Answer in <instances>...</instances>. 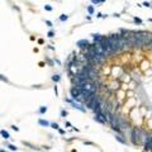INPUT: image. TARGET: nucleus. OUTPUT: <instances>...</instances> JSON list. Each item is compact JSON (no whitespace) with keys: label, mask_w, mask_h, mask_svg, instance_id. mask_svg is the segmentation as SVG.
Instances as JSON below:
<instances>
[{"label":"nucleus","mask_w":152,"mask_h":152,"mask_svg":"<svg viewBox=\"0 0 152 152\" xmlns=\"http://www.w3.org/2000/svg\"><path fill=\"white\" fill-rule=\"evenodd\" d=\"M140 128L141 127H132L129 134H128V140L133 146H138L140 145Z\"/></svg>","instance_id":"f257e3e1"},{"label":"nucleus","mask_w":152,"mask_h":152,"mask_svg":"<svg viewBox=\"0 0 152 152\" xmlns=\"http://www.w3.org/2000/svg\"><path fill=\"white\" fill-rule=\"evenodd\" d=\"M148 133H150V131L148 129H145V128H140V145H145V142H146V140H147V136H148Z\"/></svg>","instance_id":"f03ea898"},{"label":"nucleus","mask_w":152,"mask_h":152,"mask_svg":"<svg viewBox=\"0 0 152 152\" xmlns=\"http://www.w3.org/2000/svg\"><path fill=\"white\" fill-rule=\"evenodd\" d=\"M143 151L145 152H152V132L148 133L147 136V140L143 145Z\"/></svg>","instance_id":"7ed1b4c3"},{"label":"nucleus","mask_w":152,"mask_h":152,"mask_svg":"<svg viewBox=\"0 0 152 152\" xmlns=\"http://www.w3.org/2000/svg\"><path fill=\"white\" fill-rule=\"evenodd\" d=\"M115 140L118 142H120L122 145H127L128 143V140H127V137H125L124 133H115Z\"/></svg>","instance_id":"20e7f679"},{"label":"nucleus","mask_w":152,"mask_h":152,"mask_svg":"<svg viewBox=\"0 0 152 152\" xmlns=\"http://www.w3.org/2000/svg\"><path fill=\"white\" fill-rule=\"evenodd\" d=\"M76 46L79 47V48H81L82 51L84 49H86L89 46H90V43L86 41V39H80V41H77V43H76Z\"/></svg>","instance_id":"39448f33"},{"label":"nucleus","mask_w":152,"mask_h":152,"mask_svg":"<svg viewBox=\"0 0 152 152\" xmlns=\"http://www.w3.org/2000/svg\"><path fill=\"white\" fill-rule=\"evenodd\" d=\"M119 86H120L119 81H115V80H114L113 82H110L109 89H110V90H113V91H118V90H119Z\"/></svg>","instance_id":"423d86ee"},{"label":"nucleus","mask_w":152,"mask_h":152,"mask_svg":"<svg viewBox=\"0 0 152 152\" xmlns=\"http://www.w3.org/2000/svg\"><path fill=\"white\" fill-rule=\"evenodd\" d=\"M105 36H102V34H93V39H94V43H100L103 41V38Z\"/></svg>","instance_id":"0eeeda50"},{"label":"nucleus","mask_w":152,"mask_h":152,"mask_svg":"<svg viewBox=\"0 0 152 152\" xmlns=\"http://www.w3.org/2000/svg\"><path fill=\"white\" fill-rule=\"evenodd\" d=\"M38 123H39L41 125H44V127H48V125H49V123H48L47 120H44V119H39Z\"/></svg>","instance_id":"6e6552de"},{"label":"nucleus","mask_w":152,"mask_h":152,"mask_svg":"<svg viewBox=\"0 0 152 152\" xmlns=\"http://www.w3.org/2000/svg\"><path fill=\"white\" fill-rule=\"evenodd\" d=\"M0 134H1L5 140H8V138H9V133H8L6 131H4V129H3V131H0Z\"/></svg>","instance_id":"1a4fd4ad"},{"label":"nucleus","mask_w":152,"mask_h":152,"mask_svg":"<svg viewBox=\"0 0 152 152\" xmlns=\"http://www.w3.org/2000/svg\"><path fill=\"white\" fill-rule=\"evenodd\" d=\"M87 13H89L90 15H91V14H94V8H93L91 5H90V6H87Z\"/></svg>","instance_id":"9d476101"},{"label":"nucleus","mask_w":152,"mask_h":152,"mask_svg":"<svg viewBox=\"0 0 152 152\" xmlns=\"http://www.w3.org/2000/svg\"><path fill=\"white\" fill-rule=\"evenodd\" d=\"M60 20H61V22H65V20H67V15H65V14H62V15L60 17Z\"/></svg>","instance_id":"9b49d317"},{"label":"nucleus","mask_w":152,"mask_h":152,"mask_svg":"<svg viewBox=\"0 0 152 152\" xmlns=\"http://www.w3.org/2000/svg\"><path fill=\"white\" fill-rule=\"evenodd\" d=\"M8 147H9L10 151H17V146H14V145H9Z\"/></svg>","instance_id":"f8f14e48"},{"label":"nucleus","mask_w":152,"mask_h":152,"mask_svg":"<svg viewBox=\"0 0 152 152\" xmlns=\"http://www.w3.org/2000/svg\"><path fill=\"white\" fill-rule=\"evenodd\" d=\"M46 112H47V108H46V107H42V108H39V113H41V114L46 113Z\"/></svg>","instance_id":"ddd939ff"},{"label":"nucleus","mask_w":152,"mask_h":152,"mask_svg":"<svg viewBox=\"0 0 152 152\" xmlns=\"http://www.w3.org/2000/svg\"><path fill=\"white\" fill-rule=\"evenodd\" d=\"M133 22H134V23H137V24H142V20H141L140 18H134V19H133Z\"/></svg>","instance_id":"4468645a"},{"label":"nucleus","mask_w":152,"mask_h":152,"mask_svg":"<svg viewBox=\"0 0 152 152\" xmlns=\"http://www.w3.org/2000/svg\"><path fill=\"white\" fill-rule=\"evenodd\" d=\"M52 80H53V81H56V82H57V81H58V80H60V75H55V76H53V77H52Z\"/></svg>","instance_id":"2eb2a0df"},{"label":"nucleus","mask_w":152,"mask_h":152,"mask_svg":"<svg viewBox=\"0 0 152 152\" xmlns=\"http://www.w3.org/2000/svg\"><path fill=\"white\" fill-rule=\"evenodd\" d=\"M0 80H1V81H4V82H9V81H8V79H6V77H4L3 75H0Z\"/></svg>","instance_id":"dca6fc26"},{"label":"nucleus","mask_w":152,"mask_h":152,"mask_svg":"<svg viewBox=\"0 0 152 152\" xmlns=\"http://www.w3.org/2000/svg\"><path fill=\"white\" fill-rule=\"evenodd\" d=\"M143 6H147V8H150V6H151V3H148V1H145V3H143Z\"/></svg>","instance_id":"f3484780"},{"label":"nucleus","mask_w":152,"mask_h":152,"mask_svg":"<svg viewBox=\"0 0 152 152\" xmlns=\"http://www.w3.org/2000/svg\"><path fill=\"white\" fill-rule=\"evenodd\" d=\"M44 9H46V10H48V11H51V10H52V6H49V5H46V6H44Z\"/></svg>","instance_id":"a211bd4d"},{"label":"nucleus","mask_w":152,"mask_h":152,"mask_svg":"<svg viewBox=\"0 0 152 152\" xmlns=\"http://www.w3.org/2000/svg\"><path fill=\"white\" fill-rule=\"evenodd\" d=\"M51 125H52V128H55V129H57V128H58V124H57V123H52Z\"/></svg>","instance_id":"6ab92c4d"},{"label":"nucleus","mask_w":152,"mask_h":152,"mask_svg":"<svg viewBox=\"0 0 152 152\" xmlns=\"http://www.w3.org/2000/svg\"><path fill=\"white\" fill-rule=\"evenodd\" d=\"M53 34H55V33H53V32H52V31H49V32H48V34H47V36H48V37H49V38H52V37H53Z\"/></svg>","instance_id":"aec40b11"},{"label":"nucleus","mask_w":152,"mask_h":152,"mask_svg":"<svg viewBox=\"0 0 152 152\" xmlns=\"http://www.w3.org/2000/svg\"><path fill=\"white\" fill-rule=\"evenodd\" d=\"M46 24H47L48 27H52V22H49V20H46Z\"/></svg>","instance_id":"412c9836"},{"label":"nucleus","mask_w":152,"mask_h":152,"mask_svg":"<svg viewBox=\"0 0 152 152\" xmlns=\"http://www.w3.org/2000/svg\"><path fill=\"white\" fill-rule=\"evenodd\" d=\"M61 115H62V117H66V115H67V112H66V110H62V112H61Z\"/></svg>","instance_id":"4be33fe9"},{"label":"nucleus","mask_w":152,"mask_h":152,"mask_svg":"<svg viewBox=\"0 0 152 152\" xmlns=\"http://www.w3.org/2000/svg\"><path fill=\"white\" fill-rule=\"evenodd\" d=\"M91 3H93V4H96V5H98V4H100V1H99V0H91Z\"/></svg>","instance_id":"5701e85b"},{"label":"nucleus","mask_w":152,"mask_h":152,"mask_svg":"<svg viewBox=\"0 0 152 152\" xmlns=\"http://www.w3.org/2000/svg\"><path fill=\"white\" fill-rule=\"evenodd\" d=\"M96 17H98V18H102V17H103V14H102V13H98V14H96Z\"/></svg>","instance_id":"b1692460"},{"label":"nucleus","mask_w":152,"mask_h":152,"mask_svg":"<svg viewBox=\"0 0 152 152\" xmlns=\"http://www.w3.org/2000/svg\"><path fill=\"white\" fill-rule=\"evenodd\" d=\"M100 1V4H103V3H105V0H99Z\"/></svg>","instance_id":"393cba45"},{"label":"nucleus","mask_w":152,"mask_h":152,"mask_svg":"<svg viewBox=\"0 0 152 152\" xmlns=\"http://www.w3.org/2000/svg\"><path fill=\"white\" fill-rule=\"evenodd\" d=\"M0 152H6V151H3V150H0Z\"/></svg>","instance_id":"a878e982"}]
</instances>
